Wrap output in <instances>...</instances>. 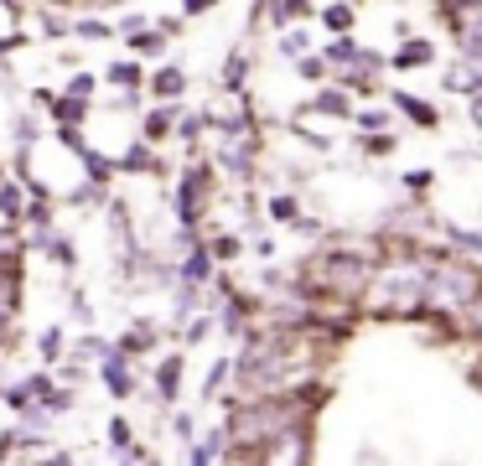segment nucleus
Returning <instances> with one entry per match:
<instances>
[{
    "label": "nucleus",
    "instance_id": "obj_17",
    "mask_svg": "<svg viewBox=\"0 0 482 466\" xmlns=\"http://www.w3.org/2000/svg\"><path fill=\"white\" fill-rule=\"evenodd\" d=\"M99 379H105V389L114 394V399H130V394H135V373H130V358H120V353L99 363Z\"/></svg>",
    "mask_w": 482,
    "mask_h": 466
},
{
    "label": "nucleus",
    "instance_id": "obj_49",
    "mask_svg": "<svg viewBox=\"0 0 482 466\" xmlns=\"http://www.w3.org/2000/svg\"><path fill=\"white\" fill-rule=\"evenodd\" d=\"M11 337H16V311H11V306H0V347H5Z\"/></svg>",
    "mask_w": 482,
    "mask_h": 466
},
{
    "label": "nucleus",
    "instance_id": "obj_47",
    "mask_svg": "<svg viewBox=\"0 0 482 466\" xmlns=\"http://www.w3.org/2000/svg\"><path fill=\"white\" fill-rule=\"evenodd\" d=\"M32 466H78V456H73V451H42Z\"/></svg>",
    "mask_w": 482,
    "mask_h": 466
},
{
    "label": "nucleus",
    "instance_id": "obj_10",
    "mask_svg": "<svg viewBox=\"0 0 482 466\" xmlns=\"http://www.w3.org/2000/svg\"><path fill=\"white\" fill-rule=\"evenodd\" d=\"M146 88H150L156 104H177V99L187 94V73H182L177 63H167V67H156V73L146 78Z\"/></svg>",
    "mask_w": 482,
    "mask_h": 466
},
{
    "label": "nucleus",
    "instance_id": "obj_52",
    "mask_svg": "<svg viewBox=\"0 0 482 466\" xmlns=\"http://www.w3.org/2000/svg\"><path fill=\"white\" fill-rule=\"evenodd\" d=\"M451 238H457L461 249H477V255H482V233H467V229H451Z\"/></svg>",
    "mask_w": 482,
    "mask_h": 466
},
{
    "label": "nucleus",
    "instance_id": "obj_16",
    "mask_svg": "<svg viewBox=\"0 0 482 466\" xmlns=\"http://www.w3.org/2000/svg\"><path fill=\"white\" fill-rule=\"evenodd\" d=\"M146 67L135 63V58H120V63H109L105 67V84L114 88V94H141V88H146Z\"/></svg>",
    "mask_w": 482,
    "mask_h": 466
},
{
    "label": "nucleus",
    "instance_id": "obj_41",
    "mask_svg": "<svg viewBox=\"0 0 482 466\" xmlns=\"http://www.w3.org/2000/svg\"><path fill=\"white\" fill-rule=\"evenodd\" d=\"M223 379H233V358H218L208 368V379H203V399H213V394L223 389Z\"/></svg>",
    "mask_w": 482,
    "mask_h": 466
},
{
    "label": "nucleus",
    "instance_id": "obj_28",
    "mask_svg": "<svg viewBox=\"0 0 482 466\" xmlns=\"http://www.w3.org/2000/svg\"><path fill=\"white\" fill-rule=\"evenodd\" d=\"M322 58H327V67H342V73H348V67H353L358 58H363V47H358L353 37H332V47H327Z\"/></svg>",
    "mask_w": 482,
    "mask_h": 466
},
{
    "label": "nucleus",
    "instance_id": "obj_35",
    "mask_svg": "<svg viewBox=\"0 0 482 466\" xmlns=\"http://www.w3.org/2000/svg\"><path fill=\"white\" fill-rule=\"evenodd\" d=\"M254 16H265V22H275V26H286V22H301V16H312V5H259Z\"/></svg>",
    "mask_w": 482,
    "mask_h": 466
},
{
    "label": "nucleus",
    "instance_id": "obj_6",
    "mask_svg": "<svg viewBox=\"0 0 482 466\" xmlns=\"http://www.w3.org/2000/svg\"><path fill=\"white\" fill-rule=\"evenodd\" d=\"M259 466H312V425H296L259 451Z\"/></svg>",
    "mask_w": 482,
    "mask_h": 466
},
{
    "label": "nucleus",
    "instance_id": "obj_19",
    "mask_svg": "<svg viewBox=\"0 0 482 466\" xmlns=\"http://www.w3.org/2000/svg\"><path fill=\"white\" fill-rule=\"evenodd\" d=\"M47 114L58 120V130H84L88 114H94V104H84V99H68V94H58L52 104H47Z\"/></svg>",
    "mask_w": 482,
    "mask_h": 466
},
{
    "label": "nucleus",
    "instance_id": "obj_13",
    "mask_svg": "<svg viewBox=\"0 0 482 466\" xmlns=\"http://www.w3.org/2000/svg\"><path fill=\"white\" fill-rule=\"evenodd\" d=\"M26 244H32V249H42V255L52 259V264H63V270H73V264H78V249H73V238H68L63 229H52V233H32Z\"/></svg>",
    "mask_w": 482,
    "mask_h": 466
},
{
    "label": "nucleus",
    "instance_id": "obj_39",
    "mask_svg": "<svg viewBox=\"0 0 482 466\" xmlns=\"http://www.w3.org/2000/svg\"><path fill=\"white\" fill-rule=\"evenodd\" d=\"M94 88H99V78H94V73H73V78L63 84V94H68V99H84V104H94Z\"/></svg>",
    "mask_w": 482,
    "mask_h": 466
},
{
    "label": "nucleus",
    "instance_id": "obj_29",
    "mask_svg": "<svg viewBox=\"0 0 482 466\" xmlns=\"http://www.w3.org/2000/svg\"><path fill=\"white\" fill-rule=\"evenodd\" d=\"M0 306L22 311V264H0Z\"/></svg>",
    "mask_w": 482,
    "mask_h": 466
},
{
    "label": "nucleus",
    "instance_id": "obj_20",
    "mask_svg": "<svg viewBox=\"0 0 482 466\" xmlns=\"http://www.w3.org/2000/svg\"><path fill=\"white\" fill-rule=\"evenodd\" d=\"M156 342H161V332H156L150 321H135L130 332H120V342H114V353H120V358H141V353H150Z\"/></svg>",
    "mask_w": 482,
    "mask_h": 466
},
{
    "label": "nucleus",
    "instance_id": "obj_55",
    "mask_svg": "<svg viewBox=\"0 0 482 466\" xmlns=\"http://www.w3.org/2000/svg\"><path fill=\"white\" fill-rule=\"evenodd\" d=\"M431 182H436L431 171H410V176H405V187H431Z\"/></svg>",
    "mask_w": 482,
    "mask_h": 466
},
{
    "label": "nucleus",
    "instance_id": "obj_4",
    "mask_svg": "<svg viewBox=\"0 0 482 466\" xmlns=\"http://www.w3.org/2000/svg\"><path fill=\"white\" fill-rule=\"evenodd\" d=\"M425 275H431V264L399 255L378 270L368 291H378V306H389V311H420L425 306Z\"/></svg>",
    "mask_w": 482,
    "mask_h": 466
},
{
    "label": "nucleus",
    "instance_id": "obj_48",
    "mask_svg": "<svg viewBox=\"0 0 482 466\" xmlns=\"http://www.w3.org/2000/svg\"><path fill=\"white\" fill-rule=\"evenodd\" d=\"M363 150H368V156H389L395 140H389V135H363Z\"/></svg>",
    "mask_w": 482,
    "mask_h": 466
},
{
    "label": "nucleus",
    "instance_id": "obj_15",
    "mask_svg": "<svg viewBox=\"0 0 482 466\" xmlns=\"http://www.w3.org/2000/svg\"><path fill=\"white\" fill-rule=\"evenodd\" d=\"M177 120H182V109H177V104H156V109H146L141 140H146V146H161L167 135H177Z\"/></svg>",
    "mask_w": 482,
    "mask_h": 466
},
{
    "label": "nucleus",
    "instance_id": "obj_5",
    "mask_svg": "<svg viewBox=\"0 0 482 466\" xmlns=\"http://www.w3.org/2000/svg\"><path fill=\"white\" fill-rule=\"evenodd\" d=\"M208 202H213V166L192 161V166L182 171V182H177V197H171V208H177V223H182L187 233H197L203 212H208Z\"/></svg>",
    "mask_w": 482,
    "mask_h": 466
},
{
    "label": "nucleus",
    "instance_id": "obj_42",
    "mask_svg": "<svg viewBox=\"0 0 482 466\" xmlns=\"http://www.w3.org/2000/svg\"><path fill=\"white\" fill-rule=\"evenodd\" d=\"M296 73H301L306 84H322V78H327V58H316V52H306V58L296 63Z\"/></svg>",
    "mask_w": 482,
    "mask_h": 466
},
{
    "label": "nucleus",
    "instance_id": "obj_1",
    "mask_svg": "<svg viewBox=\"0 0 482 466\" xmlns=\"http://www.w3.org/2000/svg\"><path fill=\"white\" fill-rule=\"evenodd\" d=\"M296 425H312V394H275V399H233L223 420V441L239 456H259Z\"/></svg>",
    "mask_w": 482,
    "mask_h": 466
},
{
    "label": "nucleus",
    "instance_id": "obj_46",
    "mask_svg": "<svg viewBox=\"0 0 482 466\" xmlns=\"http://www.w3.org/2000/svg\"><path fill=\"white\" fill-rule=\"evenodd\" d=\"M141 31H150V22H146V16H141V11H130L125 22H120V37H125V42H135Z\"/></svg>",
    "mask_w": 482,
    "mask_h": 466
},
{
    "label": "nucleus",
    "instance_id": "obj_26",
    "mask_svg": "<svg viewBox=\"0 0 482 466\" xmlns=\"http://www.w3.org/2000/svg\"><path fill=\"white\" fill-rule=\"evenodd\" d=\"M316 22L327 26L332 37H348V31L358 26V11H353V5H322V11H316Z\"/></svg>",
    "mask_w": 482,
    "mask_h": 466
},
{
    "label": "nucleus",
    "instance_id": "obj_57",
    "mask_svg": "<svg viewBox=\"0 0 482 466\" xmlns=\"http://www.w3.org/2000/svg\"><path fill=\"white\" fill-rule=\"evenodd\" d=\"M472 332H482V296H477V306H472Z\"/></svg>",
    "mask_w": 482,
    "mask_h": 466
},
{
    "label": "nucleus",
    "instance_id": "obj_8",
    "mask_svg": "<svg viewBox=\"0 0 482 466\" xmlns=\"http://www.w3.org/2000/svg\"><path fill=\"white\" fill-rule=\"evenodd\" d=\"M218 166L233 171V176H250V171H254V130H250V135H223Z\"/></svg>",
    "mask_w": 482,
    "mask_h": 466
},
{
    "label": "nucleus",
    "instance_id": "obj_32",
    "mask_svg": "<svg viewBox=\"0 0 482 466\" xmlns=\"http://www.w3.org/2000/svg\"><path fill=\"white\" fill-rule=\"evenodd\" d=\"M63 347H68L63 327H42V337H37V353H42V368H47V363H58V358H63Z\"/></svg>",
    "mask_w": 482,
    "mask_h": 466
},
{
    "label": "nucleus",
    "instance_id": "obj_31",
    "mask_svg": "<svg viewBox=\"0 0 482 466\" xmlns=\"http://www.w3.org/2000/svg\"><path fill=\"white\" fill-rule=\"evenodd\" d=\"M109 451H114V456H130V451H135V430H130L125 415L109 420Z\"/></svg>",
    "mask_w": 482,
    "mask_h": 466
},
{
    "label": "nucleus",
    "instance_id": "obj_53",
    "mask_svg": "<svg viewBox=\"0 0 482 466\" xmlns=\"http://www.w3.org/2000/svg\"><path fill=\"white\" fill-rule=\"evenodd\" d=\"M208 332H213V317H197V321L187 327V342H203Z\"/></svg>",
    "mask_w": 482,
    "mask_h": 466
},
{
    "label": "nucleus",
    "instance_id": "obj_18",
    "mask_svg": "<svg viewBox=\"0 0 482 466\" xmlns=\"http://www.w3.org/2000/svg\"><path fill=\"white\" fill-rule=\"evenodd\" d=\"M425 63H436V42H425V37H410V42L395 47V58H389L395 73H410V67H425Z\"/></svg>",
    "mask_w": 482,
    "mask_h": 466
},
{
    "label": "nucleus",
    "instance_id": "obj_34",
    "mask_svg": "<svg viewBox=\"0 0 482 466\" xmlns=\"http://www.w3.org/2000/svg\"><path fill=\"white\" fill-rule=\"evenodd\" d=\"M208 255H213V264H218V259H239L244 255V238H239V233H213Z\"/></svg>",
    "mask_w": 482,
    "mask_h": 466
},
{
    "label": "nucleus",
    "instance_id": "obj_14",
    "mask_svg": "<svg viewBox=\"0 0 482 466\" xmlns=\"http://www.w3.org/2000/svg\"><path fill=\"white\" fill-rule=\"evenodd\" d=\"M26 187L16 182V176H0V223L5 229H22V218H26Z\"/></svg>",
    "mask_w": 482,
    "mask_h": 466
},
{
    "label": "nucleus",
    "instance_id": "obj_43",
    "mask_svg": "<svg viewBox=\"0 0 482 466\" xmlns=\"http://www.w3.org/2000/svg\"><path fill=\"white\" fill-rule=\"evenodd\" d=\"M11 135H16V146H22V150H32V140H37V120H32V114H16Z\"/></svg>",
    "mask_w": 482,
    "mask_h": 466
},
{
    "label": "nucleus",
    "instance_id": "obj_51",
    "mask_svg": "<svg viewBox=\"0 0 482 466\" xmlns=\"http://www.w3.org/2000/svg\"><path fill=\"white\" fill-rule=\"evenodd\" d=\"M120 466H161V462H156V456H150V451H141V445H135V451H130V456H120Z\"/></svg>",
    "mask_w": 482,
    "mask_h": 466
},
{
    "label": "nucleus",
    "instance_id": "obj_9",
    "mask_svg": "<svg viewBox=\"0 0 482 466\" xmlns=\"http://www.w3.org/2000/svg\"><path fill=\"white\" fill-rule=\"evenodd\" d=\"M177 280L182 285H192V291H203L213 280V255H208V238L203 244H192L187 255H182V264H177Z\"/></svg>",
    "mask_w": 482,
    "mask_h": 466
},
{
    "label": "nucleus",
    "instance_id": "obj_44",
    "mask_svg": "<svg viewBox=\"0 0 482 466\" xmlns=\"http://www.w3.org/2000/svg\"><path fill=\"white\" fill-rule=\"evenodd\" d=\"M73 399H78V394H73V389H63V383H58V394H52V399L42 404L47 415H52V420H58V415H68V409H73Z\"/></svg>",
    "mask_w": 482,
    "mask_h": 466
},
{
    "label": "nucleus",
    "instance_id": "obj_23",
    "mask_svg": "<svg viewBox=\"0 0 482 466\" xmlns=\"http://www.w3.org/2000/svg\"><path fill=\"white\" fill-rule=\"evenodd\" d=\"M218 456H229V441H223V425H218V430H208L203 441H192V451H187V466H213Z\"/></svg>",
    "mask_w": 482,
    "mask_h": 466
},
{
    "label": "nucleus",
    "instance_id": "obj_27",
    "mask_svg": "<svg viewBox=\"0 0 482 466\" xmlns=\"http://www.w3.org/2000/svg\"><path fill=\"white\" fill-rule=\"evenodd\" d=\"M395 109H405V114H410L420 130H436V125H441V114L425 104V99H415V94H395Z\"/></svg>",
    "mask_w": 482,
    "mask_h": 466
},
{
    "label": "nucleus",
    "instance_id": "obj_36",
    "mask_svg": "<svg viewBox=\"0 0 482 466\" xmlns=\"http://www.w3.org/2000/svg\"><path fill=\"white\" fill-rule=\"evenodd\" d=\"M22 255H26V238L0 223V264H22Z\"/></svg>",
    "mask_w": 482,
    "mask_h": 466
},
{
    "label": "nucleus",
    "instance_id": "obj_54",
    "mask_svg": "<svg viewBox=\"0 0 482 466\" xmlns=\"http://www.w3.org/2000/svg\"><path fill=\"white\" fill-rule=\"evenodd\" d=\"M22 42H26V31H5V37H0V58H11Z\"/></svg>",
    "mask_w": 482,
    "mask_h": 466
},
{
    "label": "nucleus",
    "instance_id": "obj_37",
    "mask_svg": "<svg viewBox=\"0 0 482 466\" xmlns=\"http://www.w3.org/2000/svg\"><path fill=\"white\" fill-rule=\"evenodd\" d=\"M244 78H250V58H244V52H233L229 63H223V88H229V94H239V88H244Z\"/></svg>",
    "mask_w": 482,
    "mask_h": 466
},
{
    "label": "nucleus",
    "instance_id": "obj_25",
    "mask_svg": "<svg viewBox=\"0 0 482 466\" xmlns=\"http://www.w3.org/2000/svg\"><path fill=\"white\" fill-rule=\"evenodd\" d=\"M73 37H84V42H109V37H120L105 16H88V11H73Z\"/></svg>",
    "mask_w": 482,
    "mask_h": 466
},
{
    "label": "nucleus",
    "instance_id": "obj_40",
    "mask_svg": "<svg viewBox=\"0 0 482 466\" xmlns=\"http://www.w3.org/2000/svg\"><path fill=\"white\" fill-rule=\"evenodd\" d=\"M270 218H275V223H296V218H301V202H296L291 192H275V197H270Z\"/></svg>",
    "mask_w": 482,
    "mask_h": 466
},
{
    "label": "nucleus",
    "instance_id": "obj_7",
    "mask_svg": "<svg viewBox=\"0 0 482 466\" xmlns=\"http://www.w3.org/2000/svg\"><path fill=\"white\" fill-rule=\"evenodd\" d=\"M446 16H457V42H461V58L482 67V5H441Z\"/></svg>",
    "mask_w": 482,
    "mask_h": 466
},
{
    "label": "nucleus",
    "instance_id": "obj_56",
    "mask_svg": "<svg viewBox=\"0 0 482 466\" xmlns=\"http://www.w3.org/2000/svg\"><path fill=\"white\" fill-rule=\"evenodd\" d=\"M223 466H259V456H239V451H229V456H223Z\"/></svg>",
    "mask_w": 482,
    "mask_h": 466
},
{
    "label": "nucleus",
    "instance_id": "obj_33",
    "mask_svg": "<svg viewBox=\"0 0 482 466\" xmlns=\"http://www.w3.org/2000/svg\"><path fill=\"white\" fill-rule=\"evenodd\" d=\"M353 125L363 130V135H384V130L395 125V114H389V109H358Z\"/></svg>",
    "mask_w": 482,
    "mask_h": 466
},
{
    "label": "nucleus",
    "instance_id": "obj_21",
    "mask_svg": "<svg viewBox=\"0 0 482 466\" xmlns=\"http://www.w3.org/2000/svg\"><path fill=\"white\" fill-rule=\"evenodd\" d=\"M312 109H316V114H332V120H342V114H358V109H353V94H348L342 84H337V88H316V94H312Z\"/></svg>",
    "mask_w": 482,
    "mask_h": 466
},
{
    "label": "nucleus",
    "instance_id": "obj_50",
    "mask_svg": "<svg viewBox=\"0 0 482 466\" xmlns=\"http://www.w3.org/2000/svg\"><path fill=\"white\" fill-rule=\"evenodd\" d=\"M171 430L182 435V441L192 445V435H197V425H192V415H171Z\"/></svg>",
    "mask_w": 482,
    "mask_h": 466
},
{
    "label": "nucleus",
    "instance_id": "obj_24",
    "mask_svg": "<svg viewBox=\"0 0 482 466\" xmlns=\"http://www.w3.org/2000/svg\"><path fill=\"white\" fill-rule=\"evenodd\" d=\"M120 171H130V176H141V171H161V161H156V146H146V140H135V146L114 161Z\"/></svg>",
    "mask_w": 482,
    "mask_h": 466
},
{
    "label": "nucleus",
    "instance_id": "obj_3",
    "mask_svg": "<svg viewBox=\"0 0 482 466\" xmlns=\"http://www.w3.org/2000/svg\"><path fill=\"white\" fill-rule=\"evenodd\" d=\"M306 285L322 291V296H337V300H363L368 296V285H374V264H368L363 255L337 249V255L316 259V270L306 275Z\"/></svg>",
    "mask_w": 482,
    "mask_h": 466
},
{
    "label": "nucleus",
    "instance_id": "obj_45",
    "mask_svg": "<svg viewBox=\"0 0 482 466\" xmlns=\"http://www.w3.org/2000/svg\"><path fill=\"white\" fill-rule=\"evenodd\" d=\"M280 52L301 63V58H306V31H286V37H280Z\"/></svg>",
    "mask_w": 482,
    "mask_h": 466
},
{
    "label": "nucleus",
    "instance_id": "obj_2",
    "mask_svg": "<svg viewBox=\"0 0 482 466\" xmlns=\"http://www.w3.org/2000/svg\"><path fill=\"white\" fill-rule=\"evenodd\" d=\"M482 296V270L477 264H461V259H441L425 275V306L436 311H472Z\"/></svg>",
    "mask_w": 482,
    "mask_h": 466
},
{
    "label": "nucleus",
    "instance_id": "obj_38",
    "mask_svg": "<svg viewBox=\"0 0 482 466\" xmlns=\"http://www.w3.org/2000/svg\"><path fill=\"white\" fill-rule=\"evenodd\" d=\"M73 353H78V358H99V363H105V358H114V342H109V337H94V332H84Z\"/></svg>",
    "mask_w": 482,
    "mask_h": 466
},
{
    "label": "nucleus",
    "instance_id": "obj_30",
    "mask_svg": "<svg viewBox=\"0 0 482 466\" xmlns=\"http://www.w3.org/2000/svg\"><path fill=\"white\" fill-rule=\"evenodd\" d=\"M167 31H161V26H150V31H141V37H135V42H130V52H135V63H141V58H161V52H167Z\"/></svg>",
    "mask_w": 482,
    "mask_h": 466
},
{
    "label": "nucleus",
    "instance_id": "obj_22",
    "mask_svg": "<svg viewBox=\"0 0 482 466\" xmlns=\"http://www.w3.org/2000/svg\"><path fill=\"white\" fill-rule=\"evenodd\" d=\"M78 166H84V182H88V187H105V192H109V176L120 171V166H114V161L105 156V150H94V146L78 156Z\"/></svg>",
    "mask_w": 482,
    "mask_h": 466
},
{
    "label": "nucleus",
    "instance_id": "obj_11",
    "mask_svg": "<svg viewBox=\"0 0 482 466\" xmlns=\"http://www.w3.org/2000/svg\"><path fill=\"white\" fill-rule=\"evenodd\" d=\"M182 368H187V358H182V353H167V358L156 363V399H161V404L182 399Z\"/></svg>",
    "mask_w": 482,
    "mask_h": 466
},
{
    "label": "nucleus",
    "instance_id": "obj_12",
    "mask_svg": "<svg viewBox=\"0 0 482 466\" xmlns=\"http://www.w3.org/2000/svg\"><path fill=\"white\" fill-rule=\"evenodd\" d=\"M22 16H32V31H42V37H63V31H73V11H63V5H22Z\"/></svg>",
    "mask_w": 482,
    "mask_h": 466
}]
</instances>
